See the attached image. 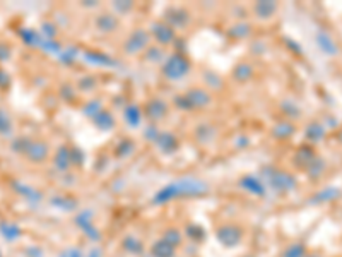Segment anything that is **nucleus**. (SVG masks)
I'll list each match as a JSON object with an SVG mask.
<instances>
[{"label": "nucleus", "instance_id": "obj_1", "mask_svg": "<svg viewBox=\"0 0 342 257\" xmlns=\"http://www.w3.org/2000/svg\"><path fill=\"white\" fill-rule=\"evenodd\" d=\"M206 191V185L202 182H193V180H183L180 184H173L168 189L161 191L156 196V203H163V201L170 199V197H178L183 194H200Z\"/></svg>", "mask_w": 342, "mask_h": 257}, {"label": "nucleus", "instance_id": "obj_2", "mask_svg": "<svg viewBox=\"0 0 342 257\" xmlns=\"http://www.w3.org/2000/svg\"><path fill=\"white\" fill-rule=\"evenodd\" d=\"M163 70H165V76H168L170 79H180L188 72V62L181 55H173Z\"/></svg>", "mask_w": 342, "mask_h": 257}, {"label": "nucleus", "instance_id": "obj_3", "mask_svg": "<svg viewBox=\"0 0 342 257\" xmlns=\"http://www.w3.org/2000/svg\"><path fill=\"white\" fill-rule=\"evenodd\" d=\"M24 154L28 156L31 161L40 163L48 156V146L44 143H42V141H31L28 151H26Z\"/></svg>", "mask_w": 342, "mask_h": 257}, {"label": "nucleus", "instance_id": "obj_4", "mask_svg": "<svg viewBox=\"0 0 342 257\" xmlns=\"http://www.w3.org/2000/svg\"><path fill=\"white\" fill-rule=\"evenodd\" d=\"M173 254H174V245L170 244L165 238L152 245V256L154 257H173Z\"/></svg>", "mask_w": 342, "mask_h": 257}, {"label": "nucleus", "instance_id": "obj_5", "mask_svg": "<svg viewBox=\"0 0 342 257\" xmlns=\"http://www.w3.org/2000/svg\"><path fill=\"white\" fill-rule=\"evenodd\" d=\"M0 233L5 240H17L21 237V228L16 225V223H10V221H3L0 223Z\"/></svg>", "mask_w": 342, "mask_h": 257}, {"label": "nucleus", "instance_id": "obj_6", "mask_svg": "<svg viewBox=\"0 0 342 257\" xmlns=\"http://www.w3.org/2000/svg\"><path fill=\"white\" fill-rule=\"evenodd\" d=\"M154 33H156V38L159 40V43H163V45H168L171 40H173V29H171L170 26L156 24Z\"/></svg>", "mask_w": 342, "mask_h": 257}, {"label": "nucleus", "instance_id": "obj_7", "mask_svg": "<svg viewBox=\"0 0 342 257\" xmlns=\"http://www.w3.org/2000/svg\"><path fill=\"white\" fill-rule=\"evenodd\" d=\"M318 42H320V47L327 51V53H336V51H337V47L332 43V40H330L329 36L320 35V36H318Z\"/></svg>", "mask_w": 342, "mask_h": 257}, {"label": "nucleus", "instance_id": "obj_8", "mask_svg": "<svg viewBox=\"0 0 342 257\" xmlns=\"http://www.w3.org/2000/svg\"><path fill=\"white\" fill-rule=\"evenodd\" d=\"M10 129H12V124H10L9 115L3 110H0V134H9Z\"/></svg>", "mask_w": 342, "mask_h": 257}, {"label": "nucleus", "instance_id": "obj_9", "mask_svg": "<svg viewBox=\"0 0 342 257\" xmlns=\"http://www.w3.org/2000/svg\"><path fill=\"white\" fill-rule=\"evenodd\" d=\"M303 256H304V247L299 244L291 245L284 254V257H303Z\"/></svg>", "mask_w": 342, "mask_h": 257}, {"label": "nucleus", "instance_id": "obj_10", "mask_svg": "<svg viewBox=\"0 0 342 257\" xmlns=\"http://www.w3.org/2000/svg\"><path fill=\"white\" fill-rule=\"evenodd\" d=\"M306 134H308V136H310L313 141H318V139H320V137L323 136V130H322V127H318L317 124H313V125H310V129L306 130Z\"/></svg>", "mask_w": 342, "mask_h": 257}, {"label": "nucleus", "instance_id": "obj_11", "mask_svg": "<svg viewBox=\"0 0 342 257\" xmlns=\"http://www.w3.org/2000/svg\"><path fill=\"white\" fill-rule=\"evenodd\" d=\"M98 24H99V28H105V31H111V29L115 28V19L110 16H103Z\"/></svg>", "mask_w": 342, "mask_h": 257}, {"label": "nucleus", "instance_id": "obj_12", "mask_svg": "<svg viewBox=\"0 0 342 257\" xmlns=\"http://www.w3.org/2000/svg\"><path fill=\"white\" fill-rule=\"evenodd\" d=\"M5 86H9V76L5 70L0 69V88H5Z\"/></svg>", "mask_w": 342, "mask_h": 257}, {"label": "nucleus", "instance_id": "obj_13", "mask_svg": "<svg viewBox=\"0 0 342 257\" xmlns=\"http://www.w3.org/2000/svg\"><path fill=\"white\" fill-rule=\"evenodd\" d=\"M62 257H79V254L76 256V251H74V249H70V251H67Z\"/></svg>", "mask_w": 342, "mask_h": 257}, {"label": "nucleus", "instance_id": "obj_14", "mask_svg": "<svg viewBox=\"0 0 342 257\" xmlns=\"http://www.w3.org/2000/svg\"><path fill=\"white\" fill-rule=\"evenodd\" d=\"M0 257H2V256H0Z\"/></svg>", "mask_w": 342, "mask_h": 257}]
</instances>
